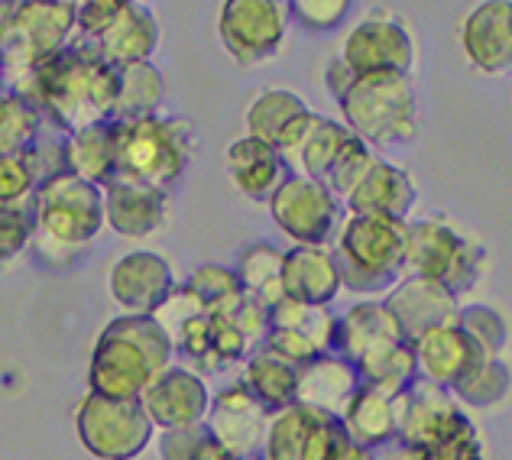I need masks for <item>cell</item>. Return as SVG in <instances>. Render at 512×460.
Segmentation results:
<instances>
[{"instance_id": "obj_1", "label": "cell", "mask_w": 512, "mask_h": 460, "mask_svg": "<svg viewBox=\"0 0 512 460\" xmlns=\"http://www.w3.org/2000/svg\"><path fill=\"white\" fill-rule=\"evenodd\" d=\"M117 72L94 52L91 39L78 36L65 46L56 59L39 65L36 72L7 85L36 104L49 127L59 133H75L91 124L111 120L117 98Z\"/></svg>"}, {"instance_id": "obj_2", "label": "cell", "mask_w": 512, "mask_h": 460, "mask_svg": "<svg viewBox=\"0 0 512 460\" xmlns=\"http://www.w3.org/2000/svg\"><path fill=\"white\" fill-rule=\"evenodd\" d=\"M175 347L153 315H120L104 324L88 360V392L107 399H140L172 367Z\"/></svg>"}, {"instance_id": "obj_3", "label": "cell", "mask_w": 512, "mask_h": 460, "mask_svg": "<svg viewBox=\"0 0 512 460\" xmlns=\"http://www.w3.org/2000/svg\"><path fill=\"white\" fill-rule=\"evenodd\" d=\"M33 253L46 266H65L104 230L101 188L72 172H59L39 182L33 201Z\"/></svg>"}, {"instance_id": "obj_4", "label": "cell", "mask_w": 512, "mask_h": 460, "mask_svg": "<svg viewBox=\"0 0 512 460\" xmlns=\"http://www.w3.org/2000/svg\"><path fill=\"white\" fill-rule=\"evenodd\" d=\"M111 150L114 175L169 192L192 162L195 130L188 120L163 114L111 120Z\"/></svg>"}, {"instance_id": "obj_5", "label": "cell", "mask_w": 512, "mask_h": 460, "mask_svg": "<svg viewBox=\"0 0 512 460\" xmlns=\"http://www.w3.org/2000/svg\"><path fill=\"white\" fill-rule=\"evenodd\" d=\"M338 104L344 127L373 150L409 143L419 130V94L409 75H357Z\"/></svg>"}, {"instance_id": "obj_6", "label": "cell", "mask_w": 512, "mask_h": 460, "mask_svg": "<svg viewBox=\"0 0 512 460\" xmlns=\"http://www.w3.org/2000/svg\"><path fill=\"white\" fill-rule=\"evenodd\" d=\"M334 260L341 269V286L360 295L389 292L402 279L406 221L347 214L334 230Z\"/></svg>"}, {"instance_id": "obj_7", "label": "cell", "mask_w": 512, "mask_h": 460, "mask_svg": "<svg viewBox=\"0 0 512 460\" xmlns=\"http://www.w3.org/2000/svg\"><path fill=\"white\" fill-rule=\"evenodd\" d=\"M490 256L477 237H467L448 218L406 221V250L402 276H419L444 286L451 295H464L487 273Z\"/></svg>"}, {"instance_id": "obj_8", "label": "cell", "mask_w": 512, "mask_h": 460, "mask_svg": "<svg viewBox=\"0 0 512 460\" xmlns=\"http://www.w3.org/2000/svg\"><path fill=\"white\" fill-rule=\"evenodd\" d=\"M75 39V7L62 0H26L0 26V69L4 88L56 59Z\"/></svg>"}, {"instance_id": "obj_9", "label": "cell", "mask_w": 512, "mask_h": 460, "mask_svg": "<svg viewBox=\"0 0 512 460\" xmlns=\"http://www.w3.org/2000/svg\"><path fill=\"white\" fill-rule=\"evenodd\" d=\"M75 438L94 460H137L156 438L140 399L88 396L75 409Z\"/></svg>"}, {"instance_id": "obj_10", "label": "cell", "mask_w": 512, "mask_h": 460, "mask_svg": "<svg viewBox=\"0 0 512 460\" xmlns=\"http://www.w3.org/2000/svg\"><path fill=\"white\" fill-rule=\"evenodd\" d=\"M338 59L354 75H409L415 65V36L396 13H367L347 30Z\"/></svg>"}, {"instance_id": "obj_11", "label": "cell", "mask_w": 512, "mask_h": 460, "mask_svg": "<svg viewBox=\"0 0 512 460\" xmlns=\"http://www.w3.org/2000/svg\"><path fill=\"white\" fill-rule=\"evenodd\" d=\"M396 409H399L396 438L406 444L409 451L435 448V444L474 428V418L464 412V405L457 402L448 389L428 383L422 376H415V380L399 392Z\"/></svg>"}, {"instance_id": "obj_12", "label": "cell", "mask_w": 512, "mask_h": 460, "mask_svg": "<svg viewBox=\"0 0 512 460\" xmlns=\"http://www.w3.org/2000/svg\"><path fill=\"white\" fill-rule=\"evenodd\" d=\"M289 13L282 0H224L218 36L227 56L240 65H260L279 56Z\"/></svg>"}, {"instance_id": "obj_13", "label": "cell", "mask_w": 512, "mask_h": 460, "mask_svg": "<svg viewBox=\"0 0 512 460\" xmlns=\"http://www.w3.org/2000/svg\"><path fill=\"white\" fill-rule=\"evenodd\" d=\"M266 205L273 224L292 243H328L341 221V201L305 175H286Z\"/></svg>"}, {"instance_id": "obj_14", "label": "cell", "mask_w": 512, "mask_h": 460, "mask_svg": "<svg viewBox=\"0 0 512 460\" xmlns=\"http://www.w3.org/2000/svg\"><path fill=\"white\" fill-rule=\"evenodd\" d=\"M341 435V422L331 415L292 402L286 409L269 412L263 435V460H325L334 438Z\"/></svg>"}, {"instance_id": "obj_15", "label": "cell", "mask_w": 512, "mask_h": 460, "mask_svg": "<svg viewBox=\"0 0 512 460\" xmlns=\"http://www.w3.org/2000/svg\"><path fill=\"white\" fill-rule=\"evenodd\" d=\"M266 422H269V412L263 405L240 383H231V386H224L218 396H211L201 428H205V435L214 444H221L227 454H234L237 460H253V457H260Z\"/></svg>"}, {"instance_id": "obj_16", "label": "cell", "mask_w": 512, "mask_h": 460, "mask_svg": "<svg viewBox=\"0 0 512 460\" xmlns=\"http://www.w3.org/2000/svg\"><path fill=\"white\" fill-rule=\"evenodd\" d=\"M211 402V389L205 376H198L188 367H169L146 386L140 396V409L150 418L156 431L166 428H192L205 422Z\"/></svg>"}, {"instance_id": "obj_17", "label": "cell", "mask_w": 512, "mask_h": 460, "mask_svg": "<svg viewBox=\"0 0 512 460\" xmlns=\"http://www.w3.org/2000/svg\"><path fill=\"white\" fill-rule=\"evenodd\" d=\"M175 286L179 282H175L172 263L153 250L124 253L107 273V292L114 305L124 308V315H153Z\"/></svg>"}, {"instance_id": "obj_18", "label": "cell", "mask_w": 512, "mask_h": 460, "mask_svg": "<svg viewBox=\"0 0 512 460\" xmlns=\"http://www.w3.org/2000/svg\"><path fill=\"white\" fill-rule=\"evenodd\" d=\"M461 49L483 75H506L512 65V0H483L461 20Z\"/></svg>"}, {"instance_id": "obj_19", "label": "cell", "mask_w": 512, "mask_h": 460, "mask_svg": "<svg viewBox=\"0 0 512 460\" xmlns=\"http://www.w3.org/2000/svg\"><path fill=\"white\" fill-rule=\"evenodd\" d=\"M101 211L104 227H111L117 237L143 240L166 224V192L124 175H111L101 185Z\"/></svg>"}, {"instance_id": "obj_20", "label": "cell", "mask_w": 512, "mask_h": 460, "mask_svg": "<svg viewBox=\"0 0 512 460\" xmlns=\"http://www.w3.org/2000/svg\"><path fill=\"white\" fill-rule=\"evenodd\" d=\"M409 344H412L415 367H419L422 380L435 383L448 392L461 383L483 357H487V354H480V347L470 341L461 328H457V321L438 324V328L419 334Z\"/></svg>"}, {"instance_id": "obj_21", "label": "cell", "mask_w": 512, "mask_h": 460, "mask_svg": "<svg viewBox=\"0 0 512 460\" xmlns=\"http://www.w3.org/2000/svg\"><path fill=\"white\" fill-rule=\"evenodd\" d=\"M341 269L328 243H292L282 250V295L305 305H331L341 292Z\"/></svg>"}, {"instance_id": "obj_22", "label": "cell", "mask_w": 512, "mask_h": 460, "mask_svg": "<svg viewBox=\"0 0 512 460\" xmlns=\"http://www.w3.org/2000/svg\"><path fill=\"white\" fill-rule=\"evenodd\" d=\"M386 311L396 318L406 341H415L419 334L438 328V324L457 321V295L444 286L419 276H402L383 299Z\"/></svg>"}, {"instance_id": "obj_23", "label": "cell", "mask_w": 512, "mask_h": 460, "mask_svg": "<svg viewBox=\"0 0 512 460\" xmlns=\"http://www.w3.org/2000/svg\"><path fill=\"white\" fill-rule=\"evenodd\" d=\"M156 43H159V23L143 0H124V7L114 13V20L91 39L94 52L107 65H114V69L150 62Z\"/></svg>"}, {"instance_id": "obj_24", "label": "cell", "mask_w": 512, "mask_h": 460, "mask_svg": "<svg viewBox=\"0 0 512 460\" xmlns=\"http://www.w3.org/2000/svg\"><path fill=\"white\" fill-rule=\"evenodd\" d=\"M415 201H419V192H415L409 172L396 166V162L376 159L373 169L363 175L360 185L341 205L347 208V214H373V218L409 221Z\"/></svg>"}, {"instance_id": "obj_25", "label": "cell", "mask_w": 512, "mask_h": 460, "mask_svg": "<svg viewBox=\"0 0 512 460\" xmlns=\"http://www.w3.org/2000/svg\"><path fill=\"white\" fill-rule=\"evenodd\" d=\"M357 386H360V376L354 370V363L331 354V350L312 357L295 370V402L331 418H341Z\"/></svg>"}, {"instance_id": "obj_26", "label": "cell", "mask_w": 512, "mask_h": 460, "mask_svg": "<svg viewBox=\"0 0 512 460\" xmlns=\"http://www.w3.org/2000/svg\"><path fill=\"white\" fill-rule=\"evenodd\" d=\"M402 331L396 318L389 315L383 302L376 299H363L357 305H350L344 315L334 321V341H331V354L344 357L347 363H357L363 354L383 347L389 341H399Z\"/></svg>"}, {"instance_id": "obj_27", "label": "cell", "mask_w": 512, "mask_h": 460, "mask_svg": "<svg viewBox=\"0 0 512 460\" xmlns=\"http://www.w3.org/2000/svg\"><path fill=\"white\" fill-rule=\"evenodd\" d=\"M227 172H231V182L240 195L250 201H263V205L289 175L273 146L253 140L247 133L227 146Z\"/></svg>"}, {"instance_id": "obj_28", "label": "cell", "mask_w": 512, "mask_h": 460, "mask_svg": "<svg viewBox=\"0 0 512 460\" xmlns=\"http://www.w3.org/2000/svg\"><path fill=\"white\" fill-rule=\"evenodd\" d=\"M399 396V392H396ZM396 396L393 392L373 389V386H357V392L350 396L347 409L341 412V428L350 441L363 444V448H380V444L396 438Z\"/></svg>"}, {"instance_id": "obj_29", "label": "cell", "mask_w": 512, "mask_h": 460, "mask_svg": "<svg viewBox=\"0 0 512 460\" xmlns=\"http://www.w3.org/2000/svg\"><path fill=\"white\" fill-rule=\"evenodd\" d=\"M295 370L299 367L279 360L276 354H269V350L260 344L244 360L240 386H244L266 412H276V409H286V405L295 402Z\"/></svg>"}, {"instance_id": "obj_30", "label": "cell", "mask_w": 512, "mask_h": 460, "mask_svg": "<svg viewBox=\"0 0 512 460\" xmlns=\"http://www.w3.org/2000/svg\"><path fill=\"white\" fill-rule=\"evenodd\" d=\"M163 98H166V81L153 62L124 65L117 72V98H114L111 120L153 117L163 107Z\"/></svg>"}, {"instance_id": "obj_31", "label": "cell", "mask_w": 512, "mask_h": 460, "mask_svg": "<svg viewBox=\"0 0 512 460\" xmlns=\"http://www.w3.org/2000/svg\"><path fill=\"white\" fill-rule=\"evenodd\" d=\"M65 172L78 175L91 185H104L114 175V150H111V120L91 124L85 130L65 133Z\"/></svg>"}, {"instance_id": "obj_32", "label": "cell", "mask_w": 512, "mask_h": 460, "mask_svg": "<svg viewBox=\"0 0 512 460\" xmlns=\"http://www.w3.org/2000/svg\"><path fill=\"white\" fill-rule=\"evenodd\" d=\"M354 370L360 376L363 386H373V389H383V392H402L415 376H419V367H415V354H412V344L406 337H399V341H389L383 347L370 350V354H363Z\"/></svg>"}, {"instance_id": "obj_33", "label": "cell", "mask_w": 512, "mask_h": 460, "mask_svg": "<svg viewBox=\"0 0 512 460\" xmlns=\"http://www.w3.org/2000/svg\"><path fill=\"white\" fill-rule=\"evenodd\" d=\"M234 276L247 299L273 308L282 299V250L273 243H253L240 253Z\"/></svg>"}, {"instance_id": "obj_34", "label": "cell", "mask_w": 512, "mask_h": 460, "mask_svg": "<svg viewBox=\"0 0 512 460\" xmlns=\"http://www.w3.org/2000/svg\"><path fill=\"white\" fill-rule=\"evenodd\" d=\"M302 111H308L302 94H295L289 88H266V91L256 94L247 107V117H244L247 137L273 146L276 137L282 133V127H286L292 117H299Z\"/></svg>"}, {"instance_id": "obj_35", "label": "cell", "mask_w": 512, "mask_h": 460, "mask_svg": "<svg viewBox=\"0 0 512 460\" xmlns=\"http://www.w3.org/2000/svg\"><path fill=\"white\" fill-rule=\"evenodd\" d=\"M46 120L23 94L0 88V156H23L39 140Z\"/></svg>"}, {"instance_id": "obj_36", "label": "cell", "mask_w": 512, "mask_h": 460, "mask_svg": "<svg viewBox=\"0 0 512 460\" xmlns=\"http://www.w3.org/2000/svg\"><path fill=\"white\" fill-rule=\"evenodd\" d=\"M334 321H338V315H334L328 305H305V302L286 299V295L269 308V328L302 334L305 341H312L321 350V354H328L331 350Z\"/></svg>"}, {"instance_id": "obj_37", "label": "cell", "mask_w": 512, "mask_h": 460, "mask_svg": "<svg viewBox=\"0 0 512 460\" xmlns=\"http://www.w3.org/2000/svg\"><path fill=\"white\" fill-rule=\"evenodd\" d=\"M451 396L461 405H470V409H500L509 399V367L503 363V357H483L451 389Z\"/></svg>"}, {"instance_id": "obj_38", "label": "cell", "mask_w": 512, "mask_h": 460, "mask_svg": "<svg viewBox=\"0 0 512 460\" xmlns=\"http://www.w3.org/2000/svg\"><path fill=\"white\" fill-rule=\"evenodd\" d=\"M347 137H350V130L344 124L321 117L318 124H315V130L308 133L305 146L299 150V159H295L292 175H305V179L325 182L331 162L338 159V153H341V146L347 143Z\"/></svg>"}, {"instance_id": "obj_39", "label": "cell", "mask_w": 512, "mask_h": 460, "mask_svg": "<svg viewBox=\"0 0 512 460\" xmlns=\"http://www.w3.org/2000/svg\"><path fill=\"white\" fill-rule=\"evenodd\" d=\"M380 159L376 156V150L373 146H367L363 140H357L354 133L347 137V143L341 146V153H338V159L331 162V169H328V175H325V185L328 192L338 198V201H344L354 188L360 185V179L367 175L370 169H373V162Z\"/></svg>"}, {"instance_id": "obj_40", "label": "cell", "mask_w": 512, "mask_h": 460, "mask_svg": "<svg viewBox=\"0 0 512 460\" xmlns=\"http://www.w3.org/2000/svg\"><path fill=\"white\" fill-rule=\"evenodd\" d=\"M182 286L192 292V299L208 311H224L234 299H240V286H237V276L234 269L227 266H198L192 276H188Z\"/></svg>"}, {"instance_id": "obj_41", "label": "cell", "mask_w": 512, "mask_h": 460, "mask_svg": "<svg viewBox=\"0 0 512 460\" xmlns=\"http://www.w3.org/2000/svg\"><path fill=\"white\" fill-rule=\"evenodd\" d=\"M457 328H461L470 341L480 347V354L487 357H503L509 331L500 311H493L490 305H467L457 308Z\"/></svg>"}, {"instance_id": "obj_42", "label": "cell", "mask_w": 512, "mask_h": 460, "mask_svg": "<svg viewBox=\"0 0 512 460\" xmlns=\"http://www.w3.org/2000/svg\"><path fill=\"white\" fill-rule=\"evenodd\" d=\"M286 13L302 23L305 30L325 33V30H338L350 13V0H286Z\"/></svg>"}, {"instance_id": "obj_43", "label": "cell", "mask_w": 512, "mask_h": 460, "mask_svg": "<svg viewBox=\"0 0 512 460\" xmlns=\"http://www.w3.org/2000/svg\"><path fill=\"white\" fill-rule=\"evenodd\" d=\"M36 179L23 156H0V208H30Z\"/></svg>"}, {"instance_id": "obj_44", "label": "cell", "mask_w": 512, "mask_h": 460, "mask_svg": "<svg viewBox=\"0 0 512 460\" xmlns=\"http://www.w3.org/2000/svg\"><path fill=\"white\" fill-rule=\"evenodd\" d=\"M33 240L30 208H0V266L17 260Z\"/></svg>"}, {"instance_id": "obj_45", "label": "cell", "mask_w": 512, "mask_h": 460, "mask_svg": "<svg viewBox=\"0 0 512 460\" xmlns=\"http://www.w3.org/2000/svg\"><path fill=\"white\" fill-rule=\"evenodd\" d=\"M224 315L234 321V328L247 337V344L256 350L263 344V337L269 331V308L260 305V302H253L247 299L244 292H240V299H234L231 305L224 308Z\"/></svg>"}, {"instance_id": "obj_46", "label": "cell", "mask_w": 512, "mask_h": 460, "mask_svg": "<svg viewBox=\"0 0 512 460\" xmlns=\"http://www.w3.org/2000/svg\"><path fill=\"white\" fill-rule=\"evenodd\" d=\"M409 460H487L483 454V441L477 425L461 431L448 441L435 444V448H422V451H409Z\"/></svg>"}, {"instance_id": "obj_47", "label": "cell", "mask_w": 512, "mask_h": 460, "mask_svg": "<svg viewBox=\"0 0 512 460\" xmlns=\"http://www.w3.org/2000/svg\"><path fill=\"white\" fill-rule=\"evenodd\" d=\"M201 438H205V428H201V425L166 428L163 435H159V460H188L195 454Z\"/></svg>"}, {"instance_id": "obj_48", "label": "cell", "mask_w": 512, "mask_h": 460, "mask_svg": "<svg viewBox=\"0 0 512 460\" xmlns=\"http://www.w3.org/2000/svg\"><path fill=\"white\" fill-rule=\"evenodd\" d=\"M325 460H373V451L363 448V444H357V441H350L344 435V428H341V435L334 438V444H331V451H328Z\"/></svg>"}, {"instance_id": "obj_49", "label": "cell", "mask_w": 512, "mask_h": 460, "mask_svg": "<svg viewBox=\"0 0 512 460\" xmlns=\"http://www.w3.org/2000/svg\"><path fill=\"white\" fill-rule=\"evenodd\" d=\"M354 78H357V75L350 72L341 59H334V62L328 65V91L334 94V98H341V94L350 88V81H354Z\"/></svg>"}, {"instance_id": "obj_50", "label": "cell", "mask_w": 512, "mask_h": 460, "mask_svg": "<svg viewBox=\"0 0 512 460\" xmlns=\"http://www.w3.org/2000/svg\"><path fill=\"white\" fill-rule=\"evenodd\" d=\"M188 460H237V457H234V454H227V451L221 448V444H214V441H211V438L205 435V438L198 441L195 454L188 457Z\"/></svg>"}, {"instance_id": "obj_51", "label": "cell", "mask_w": 512, "mask_h": 460, "mask_svg": "<svg viewBox=\"0 0 512 460\" xmlns=\"http://www.w3.org/2000/svg\"><path fill=\"white\" fill-rule=\"evenodd\" d=\"M26 0H0V26H4L10 17H13V10L23 7ZM62 4H75V0H62Z\"/></svg>"}, {"instance_id": "obj_52", "label": "cell", "mask_w": 512, "mask_h": 460, "mask_svg": "<svg viewBox=\"0 0 512 460\" xmlns=\"http://www.w3.org/2000/svg\"><path fill=\"white\" fill-rule=\"evenodd\" d=\"M0 88H4V69H0Z\"/></svg>"}, {"instance_id": "obj_53", "label": "cell", "mask_w": 512, "mask_h": 460, "mask_svg": "<svg viewBox=\"0 0 512 460\" xmlns=\"http://www.w3.org/2000/svg\"><path fill=\"white\" fill-rule=\"evenodd\" d=\"M75 4H85V0H75ZM75 4H72V7H75Z\"/></svg>"}, {"instance_id": "obj_54", "label": "cell", "mask_w": 512, "mask_h": 460, "mask_svg": "<svg viewBox=\"0 0 512 460\" xmlns=\"http://www.w3.org/2000/svg\"><path fill=\"white\" fill-rule=\"evenodd\" d=\"M253 460H263V457H253Z\"/></svg>"}]
</instances>
